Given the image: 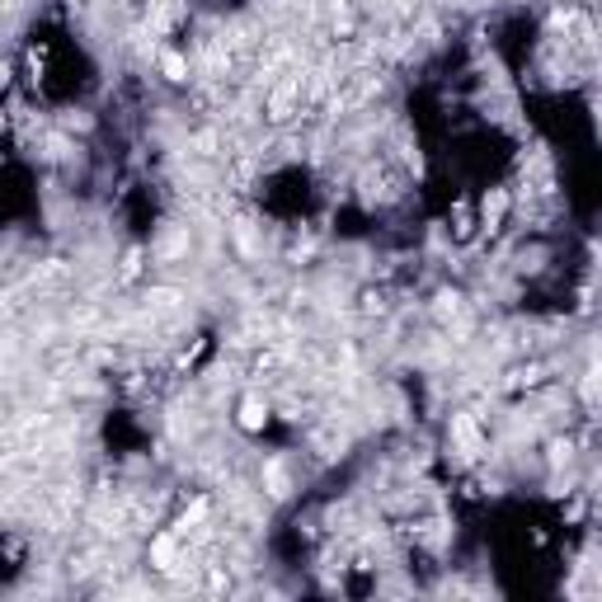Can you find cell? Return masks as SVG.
<instances>
[{
  "instance_id": "6da1fadb",
  "label": "cell",
  "mask_w": 602,
  "mask_h": 602,
  "mask_svg": "<svg viewBox=\"0 0 602 602\" xmlns=\"http://www.w3.org/2000/svg\"><path fill=\"white\" fill-rule=\"evenodd\" d=\"M264 424H269V409L259 405V400H245V405H240V428H250V433H259Z\"/></svg>"
},
{
  "instance_id": "7a4b0ae2",
  "label": "cell",
  "mask_w": 602,
  "mask_h": 602,
  "mask_svg": "<svg viewBox=\"0 0 602 602\" xmlns=\"http://www.w3.org/2000/svg\"><path fill=\"white\" fill-rule=\"evenodd\" d=\"M160 66H165V76H170V80H184V71H189L179 52H165V57H160Z\"/></svg>"
},
{
  "instance_id": "3957f363",
  "label": "cell",
  "mask_w": 602,
  "mask_h": 602,
  "mask_svg": "<svg viewBox=\"0 0 602 602\" xmlns=\"http://www.w3.org/2000/svg\"><path fill=\"white\" fill-rule=\"evenodd\" d=\"M170 560H175V541H170V537H160V541H156V564H160V569H175Z\"/></svg>"
},
{
  "instance_id": "277c9868",
  "label": "cell",
  "mask_w": 602,
  "mask_h": 602,
  "mask_svg": "<svg viewBox=\"0 0 602 602\" xmlns=\"http://www.w3.org/2000/svg\"><path fill=\"white\" fill-rule=\"evenodd\" d=\"M499 212H504V193H494V198H485V221L494 226L499 221Z\"/></svg>"
}]
</instances>
